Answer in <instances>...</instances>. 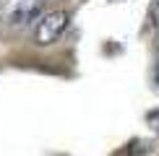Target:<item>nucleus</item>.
I'll list each match as a JSON object with an SVG mask.
<instances>
[{
    "instance_id": "obj_1",
    "label": "nucleus",
    "mask_w": 159,
    "mask_h": 156,
    "mask_svg": "<svg viewBox=\"0 0 159 156\" xmlns=\"http://www.w3.org/2000/svg\"><path fill=\"white\" fill-rule=\"evenodd\" d=\"M68 11H50L44 13L42 18L37 21V29H34V42L39 47H47V44L57 42V37L65 31L68 26Z\"/></svg>"
},
{
    "instance_id": "obj_2",
    "label": "nucleus",
    "mask_w": 159,
    "mask_h": 156,
    "mask_svg": "<svg viewBox=\"0 0 159 156\" xmlns=\"http://www.w3.org/2000/svg\"><path fill=\"white\" fill-rule=\"evenodd\" d=\"M42 5H44V0H16L11 16H8V24L13 29H24L26 24H31V21L39 18Z\"/></svg>"
},
{
    "instance_id": "obj_3",
    "label": "nucleus",
    "mask_w": 159,
    "mask_h": 156,
    "mask_svg": "<svg viewBox=\"0 0 159 156\" xmlns=\"http://www.w3.org/2000/svg\"><path fill=\"white\" fill-rule=\"evenodd\" d=\"M151 128L157 130V135H159V112L157 115H151Z\"/></svg>"
},
{
    "instance_id": "obj_4",
    "label": "nucleus",
    "mask_w": 159,
    "mask_h": 156,
    "mask_svg": "<svg viewBox=\"0 0 159 156\" xmlns=\"http://www.w3.org/2000/svg\"><path fill=\"white\" fill-rule=\"evenodd\" d=\"M154 78H157V86H159V60H157V70H154Z\"/></svg>"
},
{
    "instance_id": "obj_5",
    "label": "nucleus",
    "mask_w": 159,
    "mask_h": 156,
    "mask_svg": "<svg viewBox=\"0 0 159 156\" xmlns=\"http://www.w3.org/2000/svg\"><path fill=\"white\" fill-rule=\"evenodd\" d=\"M157 8H159V0H157Z\"/></svg>"
}]
</instances>
